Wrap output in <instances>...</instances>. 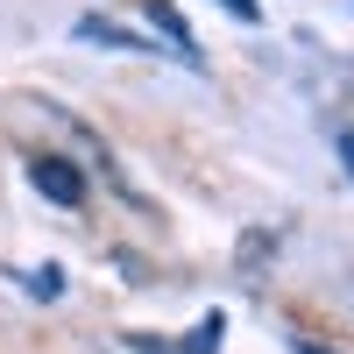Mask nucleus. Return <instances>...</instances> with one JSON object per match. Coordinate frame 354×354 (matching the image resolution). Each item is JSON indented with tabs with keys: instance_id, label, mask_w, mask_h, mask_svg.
Returning a JSON list of instances; mask_svg holds the SVG:
<instances>
[{
	"instance_id": "nucleus-1",
	"label": "nucleus",
	"mask_w": 354,
	"mask_h": 354,
	"mask_svg": "<svg viewBox=\"0 0 354 354\" xmlns=\"http://www.w3.org/2000/svg\"><path fill=\"white\" fill-rule=\"evenodd\" d=\"M21 170H28V185H36V192L57 205V213H78V205H85V170H78L71 156H57V149H36Z\"/></svg>"
},
{
	"instance_id": "nucleus-2",
	"label": "nucleus",
	"mask_w": 354,
	"mask_h": 354,
	"mask_svg": "<svg viewBox=\"0 0 354 354\" xmlns=\"http://www.w3.org/2000/svg\"><path fill=\"white\" fill-rule=\"evenodd\" d=\"M71 36H78V43H93V50H128V57H156V50H163L156 36H142V28H121L113 15H78Z\"/></svg>"
},
{
	"instance_id": "nucleus-3",
	"label": "nucleus",
	"mask_w": 354,
	"mask_h": 354,
	"mask_svg": "<svg viewBox=\"0 0 354 354\" xmlns=\"http://www.w3.org/2000/svg\"><path fill=\"white\" fill-rule=\"evenodd\" d=\"M149 21L163 28V36H156V43H170L177 57H185V64H198V36H192V21H185V15H177V8H170V0H149Z\"/></svg>"
},
{
	"instance_id": "nucleus-4",
	"label": "nucleus",
	"mask_w": 354,
	"mask_h": 354,
	"mask_svg": "<svg viewBox=\"0 0 354 354\" xmlns=\"http://www.w3.org/2000/svg\"><path fill=\"white\" fill-rule=\"evenodd\" d=\"M220 340H227V312H205V319H198V326L177 340V347H185V354H220Z\"/></svg>"
},
{
	"instance_id": "nucleus-5",
	"label": "nucleus",
	"mask_w": 354,
	"mask_h": 354,
	"mask_svg": "<svg viewBox=\"0 0 354 354\" xmlns=\"http://www.w3.org/2000/svg\"><path fill=\"white\" fill-rule=\"evenodd\" d=\"M8 277L28 290V298H43V305H50V298H64V270H57V262H50V270H8Z\"/></svg>"
},
{
	"instance_id": "nucleus-6",
	"label": "nucleus",
	"mask_w": 354,
	"mask_h": 354,
	"mask_svg": "<svg viewBox=\"0 0 354 354\" xmlns=\"http://www.w3.org/2000/svg\"><path fill=\"white\" fill-rule=\"evenodd\" d=\"M270 248H277V234H270V227H248V234H241V270H262Z\"/></svg>"
},
{
	"instance_id": "nucleus-7",
	"label": "nucleus",
	"mask_w": 354,
	"mask_h": 354,
	"mask_svg": "<svg viewBox=\"0 0 354 354\" xmlns=\"http://www.w3.org/2000/svg\"><path fill=\"white\" fill-rule=\"evenodd\" d=\"M121 347L128 354H185L177 340H163V333H121Z\"/></svg>"
},
{
	"instance_id": "nucleus-8",
	"label": "nucleus",
	"mask_w": 354,
	"mask_h": 354,
	"mask_svg": "<svg viewBox=\"0 0 354 354\" xmlns=\"http://www.w3.org/2000/svg\"><path fill=\"white\" fill-rule=\"evenodd\" d=\"M220 8H227V15H234V21H248V28H255V21H262V8H255V0H220Z\"/></svg>"
},
{
	"instance_id": "nucleus-9",
	"label": "nucleus",
	"mask_w": 354,
	"mask_h": 354,
	"mask_svg": "<svg viewBox=\"0 0 354 354\" xmlns=\"http://www.w3.org/2000/svg\"><path fill=\"white\" fill-rule=\"evenodd\" d=\"M333 156H340V170L354 177V128H347V135H333Z\"/></svg>"
},
{
	"instance_id": "nucleus-10",
	"label": "nucleus",
	"mask_w": 354,
	"mask_h": 354,
	"mask_svg": "<svg viewBox=\"0 0 354 354\" xmlns=\"http://www.w3.org/2000/svg\"><path fill=\"white\" fill-rule=\"evenodd\" d=\"M283 347H290V354H333V347H319V340H305V333H283Z\"/></svg>"
}]
</instances>
